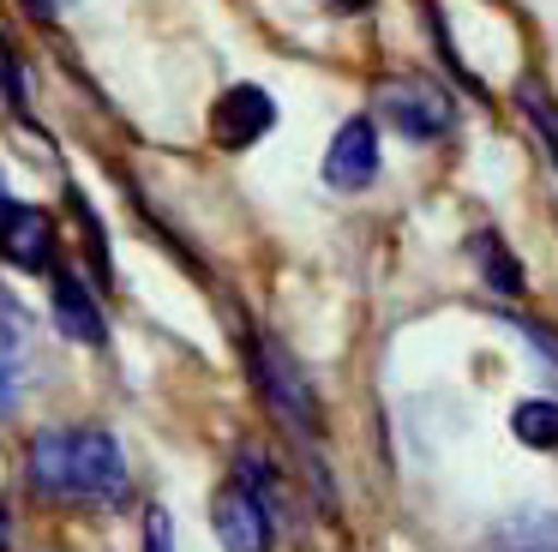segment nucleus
<instances>
[{
  "instance_id": "nucleus-9",
  "label": "nucleus",
  "mask_w": 558,
  "mask_h": 552,
  "mask_svg": "<svg viewBox=\"0 0 558 552\" xmlns=\"http://www.w3.org/2000/svg\"><path fill=\"white\" fill-rule=\"evenodd\" d=\"M54 324L66 331V343H85V348L109 343V324H102V312H97V295H90L73 271L54 276Z\"/></svg>"
},
{
  "instance_id": "nucleus-8",
  "label": "nucleus",
  "mask_w": 558,
  "mask_h": 552,
  "mask_svg": "<svg viewBox=\"0 0 558 552\" xmlns=\"http://www.w3.org/2000/svg\"><path fill=\"white\" fill-rule=\"evenodd\" d=\"M481 552H558V511H546V504L505 511L486 528Z\"/></svg>"
},
{
  "instance_id": "nucleus-17",
  "label": "nucleus",
  "mask_w": 558,
  "mask_h": 552,
  "mask_svg": "<svg viewBox=\"0 0 558 552\" xmlns=\"http://www.w3.org/2000/svg\"><path fill=\"white\" fill-rule=\"evenodd\" d=\"M0 408H7V379H0Z\"/></svg>"
},
{
  "instance_id": "nucleus-18",
  "label": "nucleus",
  "mask_w": 558,
  "mask_h": 552,
  "mask_svg": "<svg viewBox=\"0 0 558 552\" xmlns=\"http://www.w3.org/2000/svg\"><path fill=\"white\" fill-rule=\"evenodd\" d=\"M0 216H7V192H0Z\"/></svg>"
},
{
  "instance_id": "nucleus-15",
  "label": "nucleus",
  "mask_w": 558,
  "mask_h": 552,
  "mask_svg": "<svg viewBox=\"0 0 558 552\" xmlns=\"http://www.w3.org/2000/svg\"><path fill=\"white\" fill-rule=\"evenodd\" d=\"M325 7H337V12H361L366 0H325Z\"/></svg>"
},
{
  "instance_id": "nucleus-14",
  "label": "nucleus",
  "mask_w": 558,
  "mask_h": 552,
  "mask_svg": "<svg viewBox=\"0 0 558 552\" xmlns=\"http://www.w3.org/2000/svg\"><path fill=\"white\" fill-rule=\"evenodd\" d=\"M505 324H517V331L529 336V343H534V348H541V355H546V360H553V367H558V336L546 331V324H534V319H517V312H505Z\"/></svg>"
},
{
  "instance_id": "nucleus-7",
  "label": "nucleus",
  "mask_w": 558,
  "mask_h": 552,
  "mask_svg": "<svg viewBox=\"0 0 558 552\" xmlns=\"http://www.w3.org/2000/svg\"><path fill=\"white\" fill-rule=\"evenodd\" d=\"M0 252H7V264H19V271H49L54 264L49 211H37V204H7V216H0Z\"/></svg>"
},
{
  "instance_id": "nucleus-10",
  "label": "nucleus",
  "mask_w": 558,
  "mask_h": 552,
  "mask_svg": "<svg viewBox=\"0 0 558 552\" xmlns=\"http://www.w3.org/2000/svg\"><path fill=\"white\" fill-rule=\"evenodd\" d=\"M469 252H474V264H481V276H486V288H493V295H505V300L522 295V264L510 259V247L493 235V228H481V235L469 240Z\"/></svg>"
},
{
  "instance_id": "nucleus-3",
  "label": "nucleus",
  "mask_w": 558,
  "mask_h": 552,
  "mask_svg": "<svg viewBox=\"0 0 558 552\" xmlns=\"http://www.w3.org/2000/svg\"><path fill=\"white\" fill-rule=\"evenodd\" d=\"M253 372H258V391L270 396V408H277L282 420H294L301 432H318L313 384H306V372H301V367H294L289 348L270 343V336H258V348H253Z\"/></svg>"
},
{
  "instance_id": "nucleus-6",
  "label": "nucleus",
  "mask_w": 558,
  "mask_h": 552,
  "mask_svg": "<svg viewBox=\"0 0 558 552\" xmlns=\"http://www.w3.org/2000/svg\"><path fill=\"white\" fill-rule=\"evenodd\" d=\"M373 175H378V132H373V120L354 115L337 127V139H330V151H325V180L342 192H361Z\"/></svg>"
},
{
  "instance_id": "nucleus-1",
  "label": "nucleus",
  "mask_w": 558,
  "mask_h": 552,
  "mask_svg": "<svg viewBox=\"0 0 558 552\" xmlns=\"http://www.w3.org/2000/svg\"><path fill=\"white\" fill-rule=\"evenodd\" d=\"M31 480L43 492H121L126 463H121V444L114 432L102 427H78V432H37L31 444Z\"/></svg>"
},
{
  "instance_id": "nucleus-5",
  "label": "nucleus",
  "mask_w": 558,
  "mask_h": 552,
  "mask_svg": "<svg viewBox=\"0 0 558 552\" xmlns=\"http://www.w3.org/2000/svg\"><path fill=\"white\" fill-rule=\"evenodd\" d=\"M270 120H277L270 91H258V84H234V91L210 108V139H217L222 151H246V144H258L270 132Z\"/></svg>"
},
{
  "instance_id": "nucleus-13",
  "label": "nucleus",
  "mask_w": 558,
  "mask_h": 552,
  "mask_svg": "<svg viewBox=\"0 0 558 552\" xmlns=\"http://www.w3.org/2000/svg\"><path fill=\"white\" fill-rule=\"evenodd\" d=\"M145 552H174V516L162 504L145 511Z\"/></svg>"
},
{
  "instance_id": "nucleus-2",
  "label": "nucleus",
  "mask_w": 558,
  "mask_h": 552,
  "mask_svg": "<svg viewBox=\"0 0 558 552\" xmlns=\"http://www.w3.org/2000/svg\"><path fill=\"white\" fill-rule=\"evenodd\" d=\"M373 103L402 139H445L450 120H457V103H450L433 79H385L373 91Z\"/></svg>"
},
{
  "instance_id": "nucleus-16",
  "label": "nucleus",
  "mask_w": 558,
  "mask_h": 552,
  "mask_svg": "<svg viewBox=\"0 0 558 552\" xmlns=\"http://www.w3.org/2000/svg\"><path fill=\"white\" fill-rule=\"evenodd\" d=\"M7 540H13V523H7V511H0V552H7Z\"/></svg>"
},
{
  "instance_id": "nucleus-11",
  "label": "nucleus",
  "mask_w": 558,
  "mask_h": 552,
  "mask_svg": "<svg viewBox=\"0 0 558 552\" xmlns=\"http://www.w3.org/2000/svg\"><path fill=\"white\" fill-rule=\"evenodd\" d=\"M510 96H517V115L534 127V139L546 144V156H553V168H558V103L546 96V84L534 79V72H522Z\"/></svg>"
},
{
  "instance_id": "nucleus-12",
  "label": "nucleus",
  "mask_w": 558,
  "mask_h": 552,
  "mask_svg": "<svg viewBox=\"0 0 558 552\" xmlns=\"http://www.w3.org/2000/svg\"><path fill=\"white\" fill-rule=\"evenodd\" d=\"M510 432H517L529 451H558V403H546V396L517 403L510 408Z\"/></svg>"
},
{
  "instance_id": "nucleus-4",
  "label": "nucleus",
  "mask_w": 558,
  "mask_h": 552,
  "mask_svg": "<svg viewBox=\"0 0 558 552\" xmlns=\"http://www.w3.org/2000/svg\"><path fill=\"white\" fill-rule=\"evenodd\" d=\"M210 523H217L222 552H270V511L246 480H229L210 504Z\"/></svg>"
}]
</instances>
